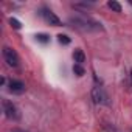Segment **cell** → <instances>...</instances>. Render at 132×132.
<instances>
[{
    "label": "cell",
    "mask_w": 132,
    "mask_h": 132,
    "mask_svg": "<svg viewBox=\"0 0 132 132\" xmlns=\"http://www.w3.org/2000/svg\"><path fill=\"white\" fill-rule=\"evenodd\" d=\"M10 23H11V27H14L16 30H20V27H22V25H20V22H19L17 19H14V17H11V19H10Z\"/></svg>",
    "instance_id": "cell-12"
},
{
    "label": "cell",
    "mask_w": 132,
    "mask_h": 132,
    "mask_svg": "<svg viewBox=\"0 0 132 132\" xmlns=\"http://www.w3.org/2000/svg\"><path fill=\"white\" fill-rule=\"evenodd\" d=\"M57 40H59L61 44H64V45H69V44H70V37L65 36V34H59V36H57Z\"/></svg>",
    "instance_id": "cell-9"
},
{
    "label": "cell",
    "mask_w": 132,
    "mask_h": 132,
    "mask_svg": "<svg viewBox=\"0 0 132 132\" xmlns=\"http://www.w3.org/2000/svg\"><path fill=\"white\" fill-rule=\"evenodd\" d=\"M73 72H75L78 76H82V75H84V69L81 67L79 64H75V65H73Z\"/></svg>",
    "instance_id": "cell-10"
},
{
    "label": "cell",
    "mask_w": 132,
    "mask_h": 132,
    "mask_svg": "<svg viewBox=\"0 0 132 132\" xmlns=\"http://www.w3.org/2000/svg\"><path fill=\"white\" fill-rule=\"evenodd\" d=\"M130 78H132V72H130Z\"/></svg>",
    "instance_id": "cell-14"
},
{
    "label": "cell",
    "mask_w": 132,
    "mask_h": 132,
    "mask_svg": "<svg viewBox=\"0 0 132 132\" xmlns=\"http://www.w3.org/2000/svg\"><path fill=\"white\" fill-rule=\"evenodd\" d=\"M73 59H75V62L76 64H79V65H82L84 62H86V54H84V51L82 50H75L73 51Z\"/></svg>",
    "instance_id": "cell-7"
},
{
    "label": "cell",
    "mask_w": 132,
    "mask_h": 132,
    "mask_svg": "<svg viewBox=\"0 0 132 132\" xmlns=\"http://www.w3.org/2000/svg\"><path fill=\"white\" fill-rule=\"evenodd\" d=\"M107 6H109L110 10H113L115 13H121V5H120L118 2H115V0H110V2L107 3Z\"/></svg>",
    "instance_id": "cell-8"
},
{
    "label": "cell",
    "mask_w": 132,
    "mask_h": 132,
    "mask_svg": "<svg viewBox=\"0 0 132 132\" xmlns=\"http://www.w3.org/2000/svg\"><path fill=\"white\" fill-rule=\"evenodd\" d=\"M3 112H5V115H6L8 118H11V120H17V118L20 117V115H19V109L16 107V104L11 103V101H8V100L3 101Z\"/></svg>",
    "instance_id": "cell-4"
},
{
    "label": "cell",
    "mask_w": 132,
    "mask_h": 132,
    "mask_svg": "<svg viewBox=\"0 0 132 132\" xmlns=\"http://www.w3.org/2000/svg\"><path fill=\"white\" fill-rule=\"evenodd\" d=\"M36 39H37L39 42H42V44H47V42L50 40V37H48L47 34H44V33H40V34H37V36H36Z\"/></svg>",
    "instance_id": "cell-11"
},
{
    "label": "cell",
    "mask_w": 132,
    "mask_h": 132,
    "mask_svg": "<svg viewBox=\"0 0 132 132\" xmlns=\"http://www.w3.org/2000/svg\"><path fill=\"white\" fill-rule=\"evenodd\" d=\"M11 132H27V130H23V129H19V127H14Z\"/></svg>",
    "instance_id": "cell-13"
},
{
    "label": "cell",
    "mask_w": 132,
    "mask_h": 132,
    "mask_svg": "<svg viewBox=\"0 0 132 132\" xmlns=\"http://www.w3.org/2000/svg\"><path fill=\"white\" fill-rule=\"evenodd\" d=\"M92 100H93L95 104H101V106L109 104V96H107V93L104 92V89L100 87V86L92 89Z\"/></svg>",
    "instance_id": "cell-2"
},
{
    "label": "cell",
    "mask_w": 132,
    "mask_h": 132,
    "mask_svg": "<svg viewBox=\"0 0 132 132\" xmlns=\"http://www.w3.org/2000/svg\"><path fill=\"white\" fill-rule=\"evenodd\" d=\"M3 59L10 67H17L19 65V56L16 50H13L11 47H3Z\"/></svg>",
    "instance_id": "cell-3"
},
{
    "label": "cell",
    "mask_w": 132,
    "mask_h": 132,
    "mask_svg": "<svg viewBox=\"0 0 132 132\" xmlns=\"http://www.w3.org/2000/svg\"><path fill=\"white\" fill-rule=\"evenodd\" d=\"M70 23L78 28V30H84V31H92V30H101V23L92 20V19H86V17H72Z\"/></svg>",
    "instance_id": "cell-1"
},
{
    "label": "cell",
    "mask_w": 132,
    "mask_h": 132,
    "mask_svg": "<svg viewBox=\"0 0 132 132\" xmlns=\"http://www.w3.org/2000/svg\"><path fill=\"white\" fill-rule=\"evenodd\" d=\"M40 16L44 17V20L47 22V23H50V25H53V27H59L61 25V20H59V17L51 11V10H47V8H44L42 11H40Z\"/></svg>",
    "instance_id": "cell-5"
},
{
    "label": "cell",
    "mask_w": 132,
    "mask_h": 132,
    "mask_svg": "<svg viewBox=\"0 0 132 132\" xmlns=\"http://www.w3.org/2000/svg\"><path fill=\"white\" fill-rule=\"evenodd\" d=\"M130 5H132V2H130Z\"/></svg>",
    "instance_id": "cell-15"
},
{
    "label": "cell",
    "mask_w": 132,
    "mask_h": 132,
    "mask_svg": "<svg viewBox=\"0 0 132 132\" xmlns=\"http://www.w3.org/2000/svg\"><path fill=\"white\" fill-rule=\"evenodd\" d=\"M8 89H10V92H13V93H16V95H20V93L25 92V84H23L22 81L11 79V81L8 82Z\"/></svg>",
    "instance_id": "cell-6"
}]
</instances>
